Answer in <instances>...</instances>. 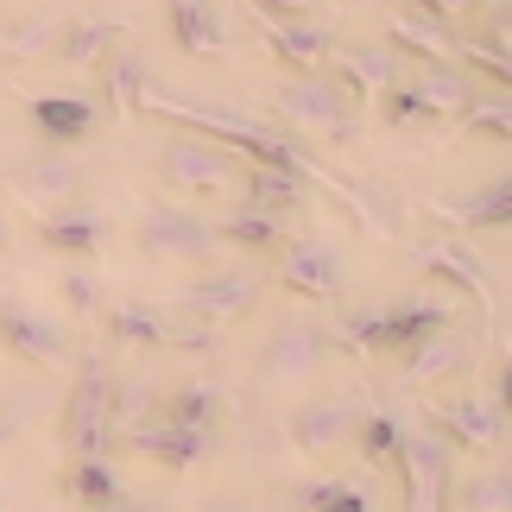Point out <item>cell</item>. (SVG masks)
<instances>
[{"mask_svg":"<svg viewBox=\"0 0 512 512\" xmlns=\"http://www.w3.org/2000/svg\"><path fill=\"white\" fill-rule=\"evenodd\" d=\"M152 418H171V424H190L203 430V437H215V424H222V392H215L209 380H177L159 392V411Z\"/></svg>","mask_w":512,"mask_h":512,"instance_id":"cb8c5ba5","label":"cell"},{"mask_svg":"<svg viewBox=\"0 0 512 512\" xmlns=\"http://www.w3.org/2000/svg\"><path fill=\"white\" fill-rule=\"evenodd\" d=\"M336 361V336L317 317H279L253 348V386L272 399H304Z\"/></svg>","mask_w":512,"mask_h":512,"instance_id":"7a4b0ae2","label":"cell"},{"mask_svg":"<svg viewBox=\"0 0 512 512\" xmlns=\"http://www.w3.org/2000/svg\"><path fill=\"white\" fill-rule=\"evenodd\" d=\"M102 512H165V506H152V500H133V494H127V500H114V506H102Z\"/></svg>","mask_w":512,"mask_h":512,"instance_id":"d590c367","label":"cell"},{"mask_svg":"<svg viewBox=\"0 0 512 512\" xmlns=\"http://www.w3.org/2000/svg\"><path fill=\"white\" fill-rule=\"evenodd\" d=\"M7 241H13V228H7V215H0V253H7Z\"/></svg>","mask_w":512,"mask_h":512,"instance_id":"8d00e7d4","label":"cell"},{"mask_svg":"<svg viewBox=\"0 0 512 512\" xmlns=\"http://www.w3.org/2000/svg\"><path fill=\"white\" fill-rule=\"evenodd\" d=\"M272 279H279L291 298H304V304H336L348 272H342V253L329 241H285L279 260H272Z\"/></svg>","mask_w":512,"mask_h":512,"instance_id":"7c38bea8","label":"cell"},{"mask_svg":"<svg viewBox=\"0 0 512 512\" xmlns=\"http://www.w3.org/2000/svg\"><path fill=\"white\" fill-rule=\"evenodd\" d=\"M0 354L19 367H64V361H76V336L57 317H45V310L0 298Z\"/></svg>","mask_w":512,"mask_h":512,"instance_id":"9c48e42d","label":"cell"},{"mask_svg":"<svg viewBox=\"0 0 512 512\" xmlns=\"http://www.w3.org/2000/svg\"><path fill=\"white\" fill-rule=\"evenodd\" d=\"M354 95L336 70H298V76H285L279 83V114L291 127H310V133H354Z\"/></svg>","mask_w":512,"mask_h":512,"instance_id":"52a82bcc","label":"cell"},{"mask_svg":"<svg viewBox=\"0 0 512 512\" xmlns=\"http://www.w3.org/2000/svg\"><path fill=\"white\" fill-rule=\"evenodd\" d=\"M114 430H121L114 424V367L108 361H83L70 392H64V418H57L64 456H108Z\"/></svg>","mask_w":512,"mask_h":512,"instance_id":"5b68a950","label":"cell"},{"mask_svg":"<svg viewBox=\"0 0 512 512\" xmlns=\"http://www.w3.org/2000/svg\"><path fill=\"white\" fill-rule=\"evenodd\" d=\"M26 121L51 152H70L102 127V102H89V95H38V102H26Z\"/></svg>","mask_w":512,"mask_h":512,"instance_id":"2e32d148","label":"cell"},{"mask_svg":"<svg viewBox=\"0 0 512 512\" xmlns=\"http://www.w3.org/2000/svg\"><path fill=\"white\" fill-rule=\"evenodd\" d=\"M57 32H64V13H26V19H13V26L0 32V51L19 57V64H32V57L57 51Z\"/></svg>","mask_w":512,"mask_h":512,"instance_id":"83f0119b","label":"cell"},{"mask_svg":"<svg viewBox=\"0 0 512 512\" xmlns=\"http://www.w3.org/2000/svg\"><path fill=\"white\" fill-rule=\"evenodd\" d=\"M373 108H380L386 127H430V121H437V114L418 102V89H411V83H392L386 95H373Z\"/></svg>","mask_w":512,"mask_h":512,"instance_id":"1f68e13d","label":"cell"},{"mask_svg":"<svg viewBox=\"0 0 512 512\" xmlns=\"http://www.w3.org/2000/svg\"><path fill=\"white\" fill-rule=\"evenodd\" d=\"M405 7H424L437 19H468V13H481V0H405Z\"/></svg>","mask_w":512,"mask_h":512,"instance_id":"836d02e7","label":"cell"},{"mask_svg":"<svg viewBox=\"0 0 512 512\" xmlns=\"http://www.w3.org/2000/svg\"><path fill=\"white\" fill-rule=\"evenodd\" d=\"M38 247L64 266H95V253L108 247V215L95 203H70L57 215H38Z\"/></svg>","mask_w":512,"mask_h":512,"instance_id":"5bb4252c","label":"cell"},{"mask_svg":"<svg viewBox=\"0 0 512 512\" xmlns=\"http://www.w3.org/2000/svg\"><path fill=\"white\" fill-rule=\"evenodd\" d=\"M342 51V83H348V95L354 102H373V95H386L392 83H405V57L392 51V45H336Z\"/></svg>","mask_w":512,"mask_h":512,"instance_id":"603a6c76","label":"cell"},{"mask_svg":"<svg viewBox=\"0 0 512 512\" xmlns=\"http://www.w3.org/2000/svg\"><path fill=\"white\" fill-rule=\"evenodd\" d=\"M165 32L184 57H222L228 51L222 0H165Z\"/></svg>","mask_w":512,"mask_h":512,"instance_id":"d6986e66","label":"cell"},{"mask_svg":"<svg viewBox=\"0 0 512 512\" xmlns=\"http://www.w3.org/2000/svg\"><path fill=\"white\" fill-rule=\"evenodd\" d=\"M133 247H140V260H152V266H196V272H209V266L228 260L222 241H215V228H209V215L184 209V203H146L140 222H133Z\"/></svg>","mask_w":512,"mask_h":512,"instance_id":"3957f363","label":"cell"},{"mask_svg":"<svg viewBox=\"0 0 512 512\" xmlns=\"http://www.w3.org/2000/svg\"><path fill=\"white\" fill-rule=\"evenodd\" d=\"M399 367H405V380H411V386L449 392L468 367H475V342H468L462 329L449 323V329H437V336H424L418 348H405V354H399Z\"/></svg>","mask_w":512,"mask_h":512,"instance_id":"9a60e30c","label":"cell"},{"mask_svg":"<svg viewBox=\"0 0 512 512\" xmlns=\"http://www.w3.org/2000/svg\"><path fill=\"white\" fill-rule=\"evenodd\" d=\"M304 512H373V506H367V487H354V481H323L317 494L304 500Z\"/></svg>","mask_w":512,"mask_h":512,"instance_id":"d6a6232c","label":"cell"},{"mask_svg":"<svg viewBox=\"0 0 512 512\" xmlns=\"http://www.w3.org/2000/svg\"><path fill=\"white\" fill-rule=\"evenodd\" d=\"M456 506L462 512H512V468L500 456H487L475 475L456 487Z\"/></svg>","mask_w":512,"mask_h":512,"instance_id":"4316f807","label":"cell"},{"mask_svg":"<svg viewBox=\"0 0 512 512\" xmlns=\"http://www.w3.org/2000/svg\"><path fill=\"white\" fill-rule=\"evenodd\" d=\"M260 32H266L272 57H279L291 76L298 70H329V57H336V45H342V38L329 26H317V19H266L260 13Z\"/></svg>","mask_w":512,"mask_h":512,"instance_id":"ac0fdd59","label":"cell"},{"mask_svg":"<svg viewBox=\"0 0 512 512\" xmlns=\"http://www.w3.org/2000/svg\"><path fill=\"white\" fill-rule=\"evenodd\" d=\"M108 329V342H121V348H140V354H159L177 342V323H171V310L159 304H140V298H108V310L95 317Z\"/></svg>","mask_w":512,"mask_h":512,"instance_id":"ffe728a7","label":"cell"},{"mask_svg":"<svg viewBox=\"0 0 512 512\" xmlns=\"http://www.w3.org/2000/svg\"><path fill=\"white\" fill-rule=\"evenodd\" d=\"M215 241H222V253H247V260H279V247L291 241L285 222H272V215L247 209V203H228L222 215H209Z\"/></svg>","mask_w":512,"mask_h":512,"instance_id":"44dd1931","label":"cell"},{"mask_svg":"<svg viewBox=\"0 0 512 512\" xmlns=\"http://www.w3.org/2000/svg\"><path fill=\"white\" fill-rule=\"evenodd\" d=\"M57 304H64V317H102L108 310V285L95 266H64L57 272Z\"/></svg>","mask_w":512,"mask_h":512,"instance_id":"f1b7e54d","label":"cell"},{"mask_svg":"<svg viewBox=\"0 0 512 512\" xmlns=\"http://www.w3.org/2000/svg\"><path fill=\"white\" fill-rule=\"evenodd\" d=\"M196 512H253V506L234 500V494H209V500H196Z\"/></svg>","mask_w":512,"mask_h":512,"instance_id":"e575fe53","label":"cell"},{"mask_svg":"<svg viewBox=\"0 0 512 512\" xmlns=\"http://www.w3.org/2000/svg\"><path fill=\"white\" fill-rule=\"evenodd\" d=\"M95 76L108 83V102H114V108H140V95H146V70L133 64L127 51H108L102 64H95Z\"/></svg>","mask_w":512,"mask_h":512,"instance_id":"4dcf8cb0","label":"cell"},{"mask_svg":"<svg viewBox=\"0 0 512 512\" xmlns=\"http://www.w3.org/2000/svg\"><path fill=\"white\" fill-rule=\"evenodd\" d=\"M7 184H13V196H19V203H26L32 215H57V209L83 203L89 171L76 165L70 152H38V159H26V165H13V171H7Z\"/></svg>","mask_w":512,"mask_h":512,"instance_id":"8fae6325","label":"cell"},{"mask_svg":"<svg viewBox=\"0 0 512 512\" xmlns=\"http://www.w3.org/2000/svg\"><path fill=\"white\" fill-rule=\"evenodd\" d=\"M159 184H165V203H184V209H209V203H241V184H247V159L222 140H203V133H171L165 152H159Z\"/></svg>","mask_w":512,"mask_h":512,"instance_id":"6da1fadb","label":"cell"},{"mask_svg":"<svg viewBox=\"0 0 512 512\" xmlns=\"http://www.w3.org/2000/svg\"><path fill=\"white\" fill-rule=\"evenodd\" d=\"M411 89H418V102L437 114V121H468V114L487 102L475 76H468L462 64H443V57H424L418 76H411Z\"/></svg>","mask_w":512,"mask_h":512,"instance_id":"e0dca14e","label":"cell"},{"mask_svg":"<svg viewBox=\"0 0 512 512\" xmlns=\"http://www.w3.org/2000/svg\"><path fill=\"white\" fill-rule=\"evenodd\" d=\"M354 424H361V411L342 392H304L285 418V437L304 462H336L342 449H354Z\"/></svg>","mask_w":512,"mask_h":512,"instance_id":"ba28073f","label":"cell"},{"mask_svg":"<svg viewBox=\"0 0 512 512\" xmlns=\"http://www.w3.org/2000/svg\"><path fill=\"white\" fill-rule=\"evenodd\" d=\"M57 487H64V500L76 512H102L114 500H127V481H121V468H114V456H64Z\"/></svg>","mask_w":512,"mask_h":512,"instance_id":"7402d4cb","label":"cell"},{"mask_svg":"<svg viewBox=\"0 0 512 512\" xmlns=\"http://www.w3.org/2000/svg\"><path fill=\"white\" fill-rule=\"evenodd\" d=\"M260 291H266V272L222 260V266H209V272H190L171 310L196 317V329H228L234 317H247V310L260 304Z\"/></svg>","mask_w":512,"mask_h":512,"instance_id":"8992f818","label":"cell"},{"mask_svg":"<svg viewBox=\"0 0 512 512\" xmlns=\"http://www.w3.org/2000/svg\"><path fill=\"white\" fill-rule=\"evenodd\" d=\"M456 215H462L468 228H506L512 222V184H506V177H487L475 196H462V203H456Z\"/></svg>","mask_w":512,"mask_h":512,"instance_id":"f546056e","label":"cell"},{"mask_svg":"<svg viewBox=\"0 0 512 512\" xmlns=\"http://www.w3.org/2000/svg\"><path fill=\"white\" fill-rule=\"evenodd\" d=\"M7 430H13V424H7V418H0V443H7Z\"/></svg>","mask_w":512,"mask_h":512,"instance_id":"74e56055","label":"cell"},{"mask_svg":"<svg viewBox=\"0 0 512 512\" xmlns=\"http://www.w3.org/2000/svg\"><path fill=\"white\" fill-rule=\"evenodd\" d=\"M114 45H121V26H108V19H64L51 64H64V70H95Z\"/></svg>","mask_w":512,"mask_h":512,"instance_id":"d4e9b609","label":"cell"},{"mask_svg":"<svg viewBox=\"0 0 512 512\" xmlns=\"http://www.w3.org/2000/svg\"><path fill=\"white\" fill-rule=\"evenodd\" d=\"M121 443L140 462H152L159 475H184V468H196V462L209 456L215 437H203V430H190V424H171V418H146V424H127Z\"/></svg>","mask_w":512,"mask_h":512,"instance_id":"4fadbf2b","label":"cell"},{"mask_svg":"<svg viewBox=\"0 0 512 512\" xmlns=\"http://www.w3.org/2000/svg\"><path fill=\"white\" fill-rule=\"evenodd\" d=\"M405 418L399 411H361V424H354V449H361L367 462H380V468H399L405 456Z\"/></svg>","mask_w":512,"mask_h":512,"instance_id":"484cf974","label":"cell"},{"mask_svg":"<svg viewBox=\"0 0 512 512\" xmlns=\"http://www.w3.org/2000/svg\"><path fill=\"white\" fill-rule=\"evenodd\" d=\"M430 430H437V443L456 456V449H468V456H500L506 443V411L487 405V399H462V392H437V405H430Z\"/></svg>","mask_w":512,"mask_h":512,"instance_id":"30bf717a","label":"cell"},{"mask_svg":"<svg viewBox=\"0 0 512 512\" xmlns=\"http://www.w3.org/2000/svg\"><path fill=\"white\" fill-rule=\"evenodd\" d=\"M449 310L443 298H399L386 310H354V317H342V336L367 354V361H399L405 348H418L424 336H437V329H449Z\"/></svg>","mask_w":512,"mask_h":512,"instance_id":"277c9868","label":"cell"}]
</instances>
